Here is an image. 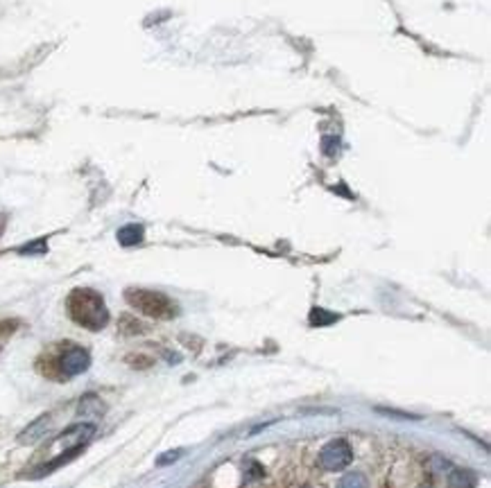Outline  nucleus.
<instances>
[{
	"instance_id": "nucleus-1",
	"label": "nucleus",
	"mask_w": 491,
	"mask_h": 488,
	"mask_svg": "<svg viewBox=\"0 0 491 488\" xmlns=\"http://www.w3.org/2000/svg\"><path fill=\"white\" fill-rule=\"evenodd\" d=\"M66 307L73 321L86 328V330H102L109 323V310L105 305V298L96 289L89 287L73 289L66 301Z\"/></svg>"
},
{
	"instance_id": "nucleus-2",
	"label": "nucleus",
	"mask_w": 491,
	"mask_h": 488,
	"mask_svg": "<svg viewBox=\"0 0 491 488\" xmlns=\"http://www.w3.org/2000/svg\"><path fill=\"white\" fill-rule=\"evenodd\" d=\"M127 303L134 310H138L145 317L152 319H172L177 317V303L172 301L170 296H165L161 292H154V289H138L132 287L125 292Z\"/></svg>"
},
{
	"instance_id": "nucleus-3",
	"label": "nucleus",
	"mask_w": 491,
	"mask_h": 488,
	"mask_svg": "<svg viewBox=\"0 0 491 488\" xmlns=\"http://www.w3.org/2000/svg\"><path fill=\"white\" fill-rule=\"evenodd\" d=\"M351 462H354V450H351V445L347 443L345 439L331 441V443L324 445L322 452H319V464H322L324 471H328V473L345 471Z\"/></svg>"
},
{
	"instance_id": "nucleus-4",
	"label": "nucleus",
	"mask_w": 491,
	"mask_h": 488,
	"mask_svg": "<svg viewBox=\"0 0 491 488\" xmlns=\"http://www.w3.org/2000/svg\"><path fill=\"white\" fill-rule=\"evenodd\" d=\"M57 366H59L61 378H75V375L89 371L91 355L86 349H82V346H68V349L61 353Z\"/></svg>"
},
{
	"instance_id": "nucleus-5",
	"label": "nucleus",
	"mask_w": 491,
	"mask_h": 488,
	"mask_svg": "<svg viewBox=\"0 0 491 488\" xmlns=\"http://www.w3.org/2000/svg\"><path fill=\"white\" fill-rule=\"evenodd\" d=\"M52 427V416L50 414H43L36 420H32L30 425H27L21 434H18V443L21 445H34L39 443L43 436H48V432Z\"/></svg>"
},
{
	"instance_id": "nucleus-6",
	"label": "nucleus",
	"mask_w": 491,
	"mask_h": 488,
	"mask_svg": "<svg viewBox=\"0 0 491 488\" xmlns=\"http://www.w3.org/2000/svg\"><path fill=\"white\" fill-rule=\"evenodd\" d=\"M77 414L84 418H98L100 414H105V402H102L96 393H86V396L80 400Z\"/></svg>"
},
{
	"instance_id": "nucleus-7",
	"label": "nucleus",
	"mask_w": 491,
	"mask_h": 488,
	"mask_svg": "<svg viewBox=\"0 0 491 488\" xmlns=\"http://www.w3.org/2000/svg\"><path fill=\"white\" fill-rule=\"evenodd\" d=\"M478 477L474 471H464V468H455L448 475V488H476Z\"/></svg>"
},
{
	"instance_id": "nucleus-8",
	"label": "nucleus",
	"mask_w": 491,
	"mask_h": 488,
	"mask_svg": "<svg viewBox=\"0 0 491 488\" xmlns=\"http://www.w3.org/2000/svg\"><path fill=\"white\" fill-rule=\"evenodd\" d=\"M143 236H145V231L141 224H127V227L118 231V242L123 244V247H134V244L143 242Z\"/></svg>"
},
{
	"instance_id": "nucleus-9",
	"label": "nucleus",
	"mask_w": 491,
	"mask_h": 488,
	"mask_svg": "<svg viewBox=\"0 0 491 488\" xmlns=\"http://www.w3.org/2000/svg\"><path fill=\"white\" fill-rule=\"evenodd\" d=\"M338 488H369V484H367V477L363 473H347L340 480Z\"/></svg>"
},
{
	"instance_id": "nucleus-10",
	"label": "nucleus",
	"mask_w": 491,
	"mask_h": 488,
	"mask_svg": "<svg viewBox=\"0 0 491 488\" xmlns=\"http://www.w3.org/2000/svg\"><path fill=\"white\" fill-rule=\"evenodd\" d=\"M338 319H340L338 314H331V312H326V310H322V307H315L312 312H310V326H317V328H322V326L335 323Z\"/></svg>"
},
{
	"instance_id": "nucleus-11",
	"label": "nucleus",
	"mask_w": 491,
	"mask_h": 488,
	"mask_svg": "<svg viewBox=\"0 0 491 488\" xmlns=\"http://www.w3.org/2000/svg\"><path fill=\"white\" fill-rule=\"evenodd\" d=\"M48 251V244H45V240H34L30 244H25V247L18 249V253H45Z\"/></svg>"
},
{
	"instance_id": "nucleus-12",
	"label": "nucleus",
	"mask_w": 491,
	"mask_h": 488,
	"mask_svg": "<svg viewBox=\"0 0 491 488\" xmlns=\"http://www.w3.org/2000/svg\"><path fill=\"white\" fill-rule=\"evenodd\" d=\"M179 457H181V450H172V452H165L163 457L156 459V464H159V466H168L172 462H177Z\"/></svg>"
},
{
	"instance_id": "nucleus-13",
	"label": "nucleus",
	"mask_w": 491,
	"mask_h": 488,
	"mask_svg": "<svg viewBox=\"0 0 491 488\" xmlns=\"http://www.w3.org/2000/svg\"><path fill=\"white\" fill-rule=\"evenodd\" d=\"M263 475V468L258 466V464H252V473H249V480H256V477H261Z\"/></svg>"
}]
</instances>
